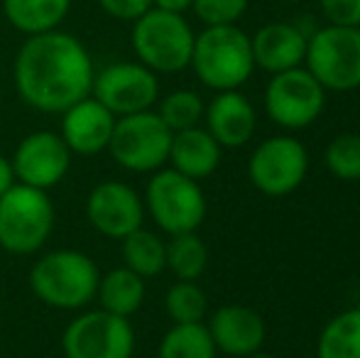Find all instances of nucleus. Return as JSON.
<instances>
[{"label":"nucleus","instance_id":"1","mask_svg":"<svg viewBox=\"0 0 360 358\" xmlns=\"http://www.w3.org/2000/svg\"><path fill=\"white\" fill-rule=\"evenodd\" d=\"M94 77L86 44L62 30L27 37L13 62L15 91L39 113L62 115L76 101L91 96Z\"/></svg>","mask_w":360,"mask_h":358},{"label":"nucleus","instance_id":"2","mask_svg":"<svg viewBox=\"0 0 360 358\" xmlns=\"http://www.w3.org/2000/svg\"><path fill=\"white\" fill-rule=\"evenodd\" d=\"M191 69L204 87L218 91L240 89L255 72L250 37L238 25H211L196 34Z\"/></svg>","mask_w":360,"mask_h":358},{"label":"nucleus","instance_id":"3","mask_svg":"<svg viewBox=\"0 0 360 358\" xmlns=\"http://www.w3.org/2000/svg\"><path fill=\"white\" fill-rule=\"evenodd\" d=\"M101 272L98 265L81 250L44 253L30 270L34 297L52 309L76 312L96 300Z\"/></svg>","mask_w":360,"mask_h":358},{"label":"nucleus","instance_id":"4","mask_svg":"<svg viewBox=\"0 0 360 358\" xmlns=\"http://www.w3.org/2000/svg\"><path fill=\"white\" fill-rule=\"evenodd\" d=\"M194 30L184 15L150 8L133 23L130 44L140 64L155 74H179L191 64Z\"/></svg>","mask_w":360,"mask_h":358},{"label":"nucleus","instance_id":"5","mask_svg":"<svg viewBox=\"0 0 360 358\" xmlns=\"http://www.w3.org/2000/svg\"><path fill=\"white\" fill-rule=\"evenodd\" d=\"M54 229V204L44 189L15 181L0 196V248L13 255H32Z\"/></svg>","mask_w":360,"mask_h":358},{"label":"nucleus","instance_id":"6","mask_svg":"<svg viewBox=\"0 0 360 358\" xmlns=\"http://www.w3.org/2000/svg\"><path fill=\"white\" fill-rule=\"evenodd\" d=\"M145 209L165 234H189L206 219V196L199 181L176 172L157 170L145 189Z\"/></svg>","mask_w":360,"mask_h":358},{"label":"nucleus","instance_id":"7","mask_svg":"<svg viewBox=\"0 0 360 358\" xmlns=\"http://www.w3.org/2000/svg\"><path fill=\"white\" fill-rule=\"evenodd\" d=\"M304 64L326 91L360 89V27H316L307 42Z\"/></svg>","mask_w":360,"mask_h":358},{"label":"nucleus","instance_id":"8","mask_svg":"<svg viewBox=\"0 0 360 358\" xmlns=\"http://www.w3.org/2000/svg\"><path fill=\"white\" fill-rule=\"evenodd\" d=\"M172 135L157 110L123 115L115 118L108 153L128 172H157L169 160Z\"/></svg>","mask_w":360,"mask_h":358},{"label":"nucleus","instance_id":"9","mask_svg":"<svg viewBox=\"0 0 360 358\" xmlns=\"http://www.w3.org/2000/svg\"><path fill=\"white\" fill-rule=\"evenodd\" d=\"M265 108L272 123L285 130H304L326 108V89L307 67L272 74L265 89Z\"/></svg>","mask_w":360,"mask_h":358},{"label":"nucleus","instance_id":"10","mask_svg":"<svg viewBox=\"0 0 360 358\" xmlns=\"http://www.w3.org/2000/svg\"><path fill=\"white\" fill-rule=\"evenodd\" d=\"M62 349L67 358H133L135 329L125 317L91 309L69 321Z\"/></svg>","mask_w":360,"mask_h":358},{"label":"nucleus","instance_id":"11","mask_svg":"<svg viewBox=\"0 0 360 358\" xmlns=\"http://www.w3.org/2000/svg\"><path fill=\"white\" fill-rule=\"evenodd\" d=\"M309 172L307 148L292 135H272L250 155L248 177L267 196H287L302 186Z\"/></svg>","mask_w":360,"mask_h":358},{"label":"nucleus","instance_id":"12","mask_svg":"<svg viewBox=\"0 0 360 358\" xmlns=\"http://www.w3.org/2000/svg\"><path fill=\"white\" fill-rule=\"evenodd\" d=\"M91 96L98 98L115 118L152 110L160 101V79L140 62H115L94 77Z\"/></svg>","mask_w":360,"mask_h":358},{"label":"nucleus","instance_id":"13","mask_svg":"<svg viewBox=\"0 0 360 358\" xmlns=\"http://www.w3.org/2000/svg\"><path fill=\"white\" fill-rule=\"evenodd\" d=\"M10 162L20 184L49 191L67 177L72 167V150L67 148L59 133L37 130L22 138Z\"/></svg>","mask_w":360,"mask_h":358},{"label":"nucleus","instance_id":"14","mask_svg":"<svg viewBox=\"0 0 360 358\" xmlns=\"http://www.w3.org/2000/svg\"><path fill=\"white\" fill-rule=\"evenodd\" d=\"M86 219L98 234L123 241L128 234L143 229L145 201L130 184L123 181H101L86 199Z\"/></svg>","mask_w":360,"mask_h":358},{"label":"nucleus","instance_id":"15","mask_svg":"<svg viewBox=\"0 0 360 358\" xmlns=\"http://www.w3.org/2000/svg\"><path fill=\"white\" fill-rule=\"evenodd\" d=\"M115 115L94 96L76 101L62 113V140L72 155H98L108 150Z\"/></svg>","mask_w":360,"mask_h":358},{"label":"nucleus","instance_id":"16","mask_svg":"<svg viewBox=\"0 0 360 358\" xmlns=\"http://www.w3.org/2000/svg\"><path fill=\"white\" fill-rule=\"evenodd\" d=\"M206 326H209L216 351L236 358H248L255 351H260L267 336L265 319L255 309L243 305L218 307Z\"/></svg>","mask_w":360,"mask_h":358},{"label":"nucleus","instance_id":"17","mask_svg":"<svg viewBox=\"0 0 360 358\" xmlns=\"http://www.w3.org/2000/svg\"><path fill=\"white\" fill-rule=\"evenodd\" d=\"M206 130L214 135L221 148L238 150L255 135L257 113L240 91H218L204 110Z\"/></svg>","mask_w":360,"mask_h":358},{"label":"nucleus","instance_id":"18","mask_svg":"<svg viewBox=\"0 0 360 358\" xmlns=\"http://www.w3.org/2000/svg\"><path fill=\"white\" fill-rule=\"evenodd\" d=\"M309 37L292 23H267L250 37L255 69L280 74L304 67Z\"/></svg>","mask_w":360,"mask_h":358},{"label":"nucleus","instance_id":"19","mask_svg":"<svg viewBox=\"0 0 360 358\" xmlns=\"http://www.w3.org/2000/svg\"><path fill=\"white\" fill-rule=\"evenodd\" d=\"M223 148L214 140V135L201 125L179 130L172 135L169 145V160L172 170L186 174L191 179H206L218 170L221 165Z\"/></svg>","mask_w":360,"mask_h":358},{"label":"nucleus","instance_id":"20","mask_svg":"<svg viewBox=\"0 0 360 358\" xmlns=\"http://www.w3.org/2000/svg\"><path fill=\"white\" fill-rule=\"evenodd\" d=\"M69 10L72 0H3L5 20L27 37L59 30Z\"/></svg>","mask_w":360,"mask_h":358},{"label":"nucleus","instance_id":"21","mask_svg":"<svg viewBox=\"0 0 360 358\" xmlns=\"http://www.w3.org/2000/svg\"><path fill=\"white\" fill-rule=\"evenodd\" d=\"M96 297L101 302V309L130 319L145 302V277L125 265L115 268L101 277Z\"/></svg>","mask_w":360,"mask_h":358},{"label":"nucleus","instance_id":"22","mask_svg":"<svg viewBox=\"0 0 360 358\" xmlns=\"http://www.w3.org/2000/svg\"><path fill=\"white\" fill-rule=\"evenodd\" d=\"M316 358H360V307L341 312L323 326Z\"/></svg>","mask_w":360,"mask_h":358},{"label":"nucleus","instance_id":"23","mask_svg":"<svg viewBox=\"0 0 360 358\" xmlns=\"http://www.w3.org/2000/svg\"><path fill=\"white\" fill-rule=\"evenodd\" d=\"M216 344L204 321L174 324L160 341L157 358H216Z\"/></svg>","mask_w":360,"mask_h":358},{"label":"nucleus","instance_id":"24","mask_svg":"<svg viewBox=\"0 0 360 358\" xmlns=\"http://www.w3.org/2000/svg\"><path fill=\"white\" fill-rule=\"evenodd\" d=\"M123 260L140 277H155L167 268V243L152 231L138 229L123 238Z\"/></svg>","mask_w":360,"mask_h":358},{"label":"nucleus","instance_id":"25","mask_svg":"<svg viewBox=\"0 0 360 358\" xmlns=\"http://www.w3.org/2000/svg\"><path fill=\"white\" fill-rule=\"evenodd\" d=\"M167 268L176 280H199L209 268V248L196 231L169 236L167 241Z\"/></svg>","mask_w":360,"mask_h":358},{"label":"nucleus","instance_id":"26","mask_svg":"<svg viewBox=\"0 0 360 358\" xmlns=\"http://www.w3.org/2000/svg\"><path fill=\"white\" fill-rule=\"evenodd\" d=\"M165 309L174 324H196L209 312V297L196 280H179L167 290Z\"/></svg>","mask_w":360,"mask_h":358},{"label":"nucleus","instance_id":"27","mask_svg":"<svg viewBox=\"0 0 360 358\" xmlns=\"http://www.w3.org/2000/svg\"><path fill=\"white\" fill-rule=\"evenodd\" d=\"M206 103L201 101V96L191 89H176L172 94H167L160 101V108L157 115L162 118V123L172 130V133H179V130L194 128L204 120Z\"/></svg>","mask_w":360,"mask_h":358},{"label":"nucleus","instance_id":"28","mask_svg":"<svg viewBox=\"0 0 360 358\" xmlns=\"http://www.w3.org/2000/svg\"><path fill=\"white\" fill-rule=\"evenodd\" d=\"M328 172L343 181H360V135L343 133L326 145L323 153Z\"/></svg>","mask_w":360,"mask_h":358},{"label":"nucleus","instance_id":"29","mask_svg":"<svg viewBox=\"0 0 360 358\" xmlns=\"http://www.w3.org/2000/svg\"><path fill=\"white\" fill-rule=\"evenodd\" d=\"M248 5L250 0H194L191 10L206 27H211V25H238Z\"/></svg>","mask_w":360,"mask_h":358},{"label":"nucleus","instance_id":"30","mask_svg":"<svg viewBox=\"0 0 360 358\" xmlns=\"http://www.w3.org/2000/svg\"><path fill=\"white\" fill-rule=\"evenodd\" d=\"M326 25L360 27V0H319Z\"/></svg>","mask_w":360,"mask_h":358},{"label":"nucleus","instance_id":"31","mask_svg":"<svg viewBox=\"0 0 360 358\" xmlns=\"http://www.w3.org/2000/svg\"><path fill=\"white\" fill-rule=\"evenodd\" d=\"M96 3L108 18L123 20V23H135L152 8V0H96Z\"/></svg>","mask_w":360,"mask_h":358},{"label":"nucleus","instance_id":"32","mask_svg":"<svg viewBox=\"0 0 360 358\" xmlns=\"http://www.w3.org/2000/svg\"><path fill=\"white\" fill-rule=\"evenodd\" d=\"M15 181H18V179H15V172H13V162L0 155V196H3L5 191L15 184Z\"/></svg>","mask_w":360,"mask_h":358},{"label":"nucleus","instance_id":"33","mask_svg":"<svg viewBox=\"0 0 360 358\" xmlns=\"http://www.w3.org/2000/svg\"><path fill=\"white\" fill-rule=\"evenodd\" d=\"M191 3H194V0H152V8L167 10V13L184 15L186 10H191Z\"/></svg>","mask_w":360,"mask_h":358},{"label":"nucleus","instance_id":"34","mask_svg":"<svg viewBox=\"0 0 360 358\" xmlns=\"http://www.w3.org/2000/svg\"><path fill=\"white\" fill-rule=\"evenodd\" d=\"M248 358H277V356H272V354H265V351H255V354H250Z\"/></svg>","mask_w":360,"mask_h":358},{"label":"nucleus","instance_id":"35","mask_svg":"<svg viewBox=\"0 0 360 358\" xmlns=\"http://www.w3.org/2000/svg\"><path fill=\"white\" fill-rule=\"evenodd\" d=\"M282 3H299V0H282Z\"/></svg>","mask_w":360,"mask_h":358}]
</instances>
